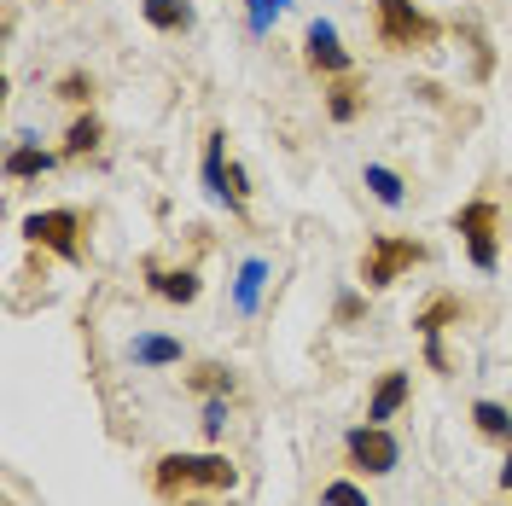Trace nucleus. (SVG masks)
<instances>
[{
  "instance_id": "f03ea898",
  "label": "nucleus",
  "mask_w": 512,
  "mask_h": 506,
  "mask_svg": "<svg viewBox=\"0 0 512 506\" xmlns=\"http://www.w3.org/2000/svg\"><path fill=\"white\" fill-rule=\"evenodd\" d=\"M373 35H379V47L408 53V47H437L443 24L425 18L414 0H373Z\"/></svg>"
},
{
  "instance_id": "4be33fe9",
  "label": "nucleus",
  "mask_w": 512,
  "mask_h": 506,
  "mask_svg": "<svg viewBox=\"0 0 512 506\" xmlns=\"http://www.w3.org/2000/svg\"><path fill=\"white\" fill-rule=\"evenodd\" d=\"M94 94V82H88V76H82V70H70V76H64L59 82V99H70V105H82V99Z\"/></svg>"
},
{
  "instance_id": "39448f33",
  "label": "nucleus",
  "mask_w": 512,
  "mask_h": 506,
  "mask_svg": "<svg viewBox=\"0 0 512 506\" xmlns=\"http://www.w3.org/2000/svg\"><path fill=\"white\" fill-rule=\"evenodd\" d=\"M82 216L76 210H41V216H30L24 222V239L30 245H47L53 256H64V262H82Z\"/></svg>"
},
{
  "instance_id": "393cba45",
  "label": "nucleus",
  "mask_w": 512,
  "mask_h": 506,
  "mask_svg": "<svg viewBox=\"0 0 512 506\" xmlns=\"http://www.w3.org/2000/svg\"><path fill=\"white\" fill-rule=\"evenodd\" d=\"M501 483L512 489V448H507V466H501Z\"/></svg>"
},
{
  "instance_id": "9d476101",
  "label": "nucleus",
  "mask_w": 512,
  "mask_h": 506,
  "mask_svg": "<svg viewBox=\"0 0 512 506\" xmlns=\"http://www.w3.org/2000/svg\"><path fill=\"white\" fill-rule=\"evenodd\" d=\"M402 402H408V373H384L379 390H373V408H367V425H384Z\"/></svg>"
},
{
  "instance_id": "423d86ee",
  "label": "nucleus",
  "mask_w": 512,
  "mask_h": 506,
  "mask_svg": "<svg viewBox=\"0 0 512 506\" xmlns=\"http://www.w3.org/2000/svg\"><path fill=\"white\" fill-rule=\"evenodd\" d=\"M344 448H350V466L367 477L396 472V460H402V448H396V437L384 425H355L350 437H344Z\"/></svg>"
},
{
  "instance_id": "9b49d317",
  "label": "nucleus",
  "mask_w": 512,
  "mask_h": 506,
  "mask_svg": "<svg viewBox=\"0 0 512 506\" xmlns=\"http://www.w3.org/2000/svg\"><path fill=\"white\" fill-rule=\"evenodd\" d=\"M152 30H192V6L187 0H140Z\"/></svg>"
},
{
  "instance_id": "ddd939ff",
  "label": "nucleus",
  "mask_w": 512,
  "mask_h": 506,
  "mask_svg": "<svg viewBox=\"0 0 512 506\" xmlns=\"http://www.w3.org/2000/svg\"><path fill=\"white\" fill-rule=\"evenodd\" d=\"M472 419H478V431L489 437V443H512V413L501 408V402H478Z\"/></svg>"
},
{
  "instance_id": "b1692460",
  "label": "nucleus",
  "mask_w": 512,
  "mask_h": 506,
  "mask_svg": "<svg viewBox=\"0 0 512 506\" xmlns=\"http://www.w3.org/2000/svg\"><path fill=\"white\" fill-rule=\"evenodd\" d=\"M227 425V408L222 402H210V408H204V431H210V437H216V431H222Z\"/></svg>"
},
{
  "instance_id": "f3484780",
  "label": "nucleus",
  "mask_w": 512,
  "mask_h": 506,
  "mask_svg": "<svg viewBox=\"0 0 512 506\" xmlns=\"http://www.w3.org/2000/svg\"><path fill=\"white\" fill-rule=\"evenodd\" d=\"M222 152H227V134H210V146H204V187L222 198L227 192V163H222Z\"/></svg>"
},
{
  "instance_id": "6ab92c4d",
  "label": "nucleus",
  "mask_w": 512,
  "mask_h": 506,
  "mask_svg": "<svg viewBox=\"0 0 512 506\" xmlns=\"http://www.w3.org/2000/svg\"><path fill=\"white\" fill-rule=\"evenodd\" d=\"M367 187H373L379 204H402V181H396L390 169H379V163H367Z\"/></svg>"
},
{
  "instance_id": "0eeeda50",
  "label": "nucleus",
  "mask_w": 512,
  "mask_h": 506,
  "mask_svg": "<svg viewBox=\"0 0 512 506\" xmlns=\"http://www.w3.org/2000/svg\"><path fill=\"white\" fill-rule=\"evenodd\" d=\"M303 47H309V64H315V70H326V76H350V53L338 47V30H332L326 18H315V24H309Z\"/></svg>"
},
{
  "instance_id": "aec40b11",
  "label": "nucleus",
  "mask_w": 512,
  "mask_h": 506,
  "mask_svg": "<svg viewBox=\"0 0 512 506\" xmlns=\"http://www.w3.org/2000/svg\"><path fill=\"white\" fill-rule=\"evenodd\" d=\"M192 390H204V396H227V390H233V379H227V367H216V361H210V367H198V373H192Z\"/></svg>"
},
{
  "instance_id": "412c9836",
  "label": "nucleus",
  "mask_w": 512,
  "mask_h": 506,
  "mask_svg": "<svg viewBox=\"0 0 512 506\" xmlns=\"http://www.w3.org/2000/svg\"><path fill=\"white\" fill-rule=\"evenodd\" d=\"M320 506H367V495H361L355 483H326V489H320Z\"/></svg>"
},
{
  "instance_id": "1a4fd4ad",
  "label": "nucleus",
  "mask_w": 512,
  "mask_h": 506,
  "mask_svg": "<svg viewBox=\"0 0 512 506\" xmlns=\"http://www.w3.org/2000/svg\"><path fill=\"white\" fill-rule=\"evenodd\" d=\"M146 280H152V291H158L163 303H198V274L192 268H158V262H146Z\"/></svg>"
},
{
  "instance_id": "2eb2a0df",
  "label": "nucleus",
  "mask_w": 512,
  "mask_h": 506,
  "mask_svg": "<svg viewBox=\"0 0 512 506\" xmlns=\"http://www.w3.org/2000/svg\"><path fill=\"white\" fill-rule=\"evenodd\" d=\"M128 355L146 361V367H175V361H181V344H175V338H134Z\"/></svg>"
},
{
  "instance_id": "20e7f679",
  "label": "nucleus",
  "mask_w": 512,
  "mask_h": 506,
  "mask_svg": "<svg viewBox=\"0 0 512 506\" xmlns=\"http://www.w3.org/2000/svg\"><path fill=\"white\" fill-rule=\"evenodd\" d=\"M419 262H425V245H419V239H390V233H384V239H373L367 256H361V280L379 291V285H396L408 268H419Z\"/></svg>"
},
{
  "instance_id": "5701e85b",
  "label": "nucleus",
  "mask_w": 512,
  "mask_h": 506,
  "mask_svg": "<svg viewBox=\"0 0 512 506\" xmlns=\"http://www.w3.org/2000/svg\"><path fill=\"white\" fill-rule=\"evenodd\" d=\"M280 6H286V0H251V30L262 35L274 18H280Z\"/></svg>"
},
{
  "instance_id": "4468645a",
  "label": "nucleus",
  "mask_w": 512,
  "mask_h": 506,
  "mask_svg": "<svg viewBox=\"0 0 512 506\" xmlns=\"http://www.w3.org/2000/svg\"><path fill=\"white\" fill-rule=\"evenodd\" d=\"M47 169H53V152H41V146H12L6 152V175H18V181L24 175H47Z\"/></svg>"
},
{
  "instance_id": "f8f14e48",
  "label": "nucleus",
  "mask_w": 512,
  "mask_h": 506,
  "mask_svg": "<svg viewBox=\"0 0 512 506\" xmlns=\"http://www.w3.org/2000/svg\"><path fill=\"white\" fill-rule=\"evenodd\" d=\"M326 111H332V123H355V117H361V88H355L350 76H338V82H332Z\"/></svg>"
},
{
  "instance_id": "7ed1b4c3",
  "label": "nucleus",
  "mask_w": 512,
  "mask_h": 506,
  "mask_svg": "<svg viewBox=\"0 0 512 506\" xmlns=\"http://www.w3.org/2000/svg\"><path fill=\"white\" fill-rule=\"evenodd\" d=\"M454 233L466 239V256L478 262L483 274L501 262V210L489 198H472L466 210H454Z\"/></svg>"
},
{
  "instance_id": "dca6fc26",
  "label": "nucleus",
  "mask_w": 512,
  "mask_h": 506,
  "mask_svg": "<svg viewBox=\"0 0 512 506\" xmlns=\"http://www.w3.org/2000/svg\"><path fill=\"white\" fill-rule=\"evenodd\" d=\"M99 134H105V128H99L94 111H88V117H76V123H70V134H64V158H82V152H94Z\"/></svg>"
},
{
  "instance_id": "6e6552de",
  "label": "nucleus",
  "mask_w": 512,
  "mask_h": 506,
  "mask_svg": "<svg viewBox=\"0 0 512 506\" xmlns=\"http://www.w3.org/2000/svg\"><path fill=\"white\" fill-rule=\"evenodd\" d=\"M448 320H460V297H437V303L414 320L419 332H425V355H431V367H437V373H448V355H443V344H437Z\"/></svg>"
},
{
  "instance_id": "f257e3e1",
  "label": "nucleus",
  "mask_w": 512,
  "mask_h": 506,
  "mask_svg": "<svg viewBox=\"0 0 512 506\" xmlns=\"http://www.w3.org/2000/svg\"><path fill=\"white\" fill-rule=\"evenodd\" d=\"M152 483L158 495H181V489H233L239 472L227 454H163L152 466Z\"/></svg>"
},
{
  "instance_id": "a211bd4d",
  "label": "nucleus",
  "mask_w": 512,
  "mask_h": 506,
  "mask_svg": "<svg viewBox=\"0 0 512 506\" xmlns=\"http://www.w3.org/2000/svg\"><path fill=\"white\" fill-rule=\"evenodd\" d=\"M262 280H268V262H245L239 268V309H256V291H262Z\"/></svg>"
}]
</instances>
